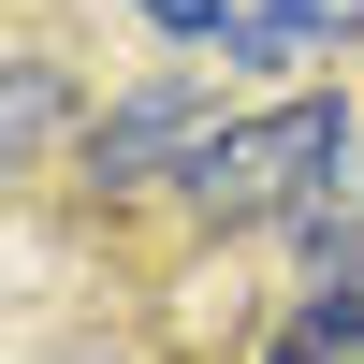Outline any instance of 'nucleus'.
Segmentation results:
<instances>
[{
	"label": "nucleus",
	"mask_w": 364,
	"mask_h": 364,
	"mask_svg": "<svg viewBox=\"0 0 364 364\" xmlns=\"http://www.w3.org/2000/svg\"><path fill=\"white\" fill-rule=\"evenodd\" d=\"M364 161V132H350V102H321V87H291V102H262V117H233L219 146L190 161V219L204 233H277V219H306L321 190Z\"/></svg>",
	"instance_id": "nucleus-1"
},
{
	"label": "nucleus",
	"mask_w": 364,
	"mask_h": 364,
	"mask_svg": "<svg viewBox=\"0 0 364 364\" xmlns=\"http://www.w3.org/2000/svg\"><path fill=\"white\" fill-rule=\"evenodd\" d=\"M233 117H219V73H146L117 117H87V190H190V161L219 146Z\"/></svg>",
	"instance_id": "nucleus-2"
},
{
	"label": "nucleus",
	"mask_w": 364,
	"mask_h": 364,
	"mask_svg": "<svg viewBox=\"0 0 364 364\" xmlns=\"http://www.w3.org/2000/svg\"><path fill=\"white\" fill-rule=\"evenodd\" d=\"M262 364H364V291H306V306L277 321Z\"/></svg>",
	"instance_id": "nucleus-3"
},
{
	"label": "nucleus",
	"mask_w": 364,
	"mask_h": 364,
	"mask_svg": "<svg viewBox=\"0 0 364 364\" xmlns=\"http://www.w3.org/2000/svg\"><path fill=\"white\" fill-rule=\"evenodd\" d=\"M146 29H175V44H204V58H262V15L248 0H132Z\"/></svg>",
	"instance_id": "nucleus-4"
},
{
	"label": "nucleus",
	"mask_w": 364,
	"mask_h": 364,
	"mask_svg": "<svg viewBox=\"0 0 364 364\" xmlns=\"http://www.w3.org/2000/svg\"><path fill=\"white\" fill-rule=\"evenodd\" d=\"M44 132H58V73L15 58V161H44Z\"/></svg>",
	"instance_id": "nucleus-5"
},
{
	"label": "nucleus",
	"mask_w": 364,
	"mask_h": 364,
	"mask_svg": "<svg viewBox=\"0 0 364 364\" xmlns=\"http://www.w3.org/2000/svg\"><path fill=\"white\" fill-rule=\"evenodd\" d=\"M262 15V58H291V44H321V29H336V0H248Z\"/></svg>",
	"instance_id": "nucleus-6"
}]
</instances>
